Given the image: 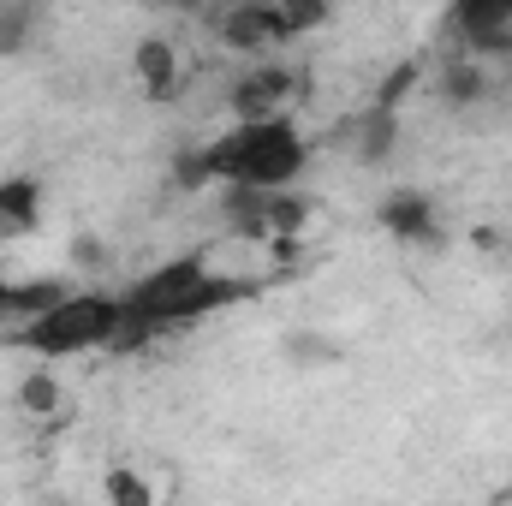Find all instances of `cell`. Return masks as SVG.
<instances>
[{
	"label": "cell",
	"instance_id": "6da1fadb",
	"mask_svg": "<svg viewBox=\"0 0 512 506\" xmlns=\"http://www.w3.org/2000/svg\"><path fill=\"white\" fill-rule=\"evenodd\" d=\"M310 161L304 131L292 126V114H268V120H233L215 143L191 149L179 161L185 185H256V191H286Z\"/></svg>",
	"mask_w": 512,
	"mask_h": 506
},
{
	"label": "cell",
	"instance_id": "7a4b0ae2",
	"mask_svg": "<svg viewBox=\"0 0 512 506\" xmlns=\"http://www.w3.org/2000/svg\"><path fill=\"white\" fill-rule=\"evenodd\" d=\"M114 322H120V298H108V292H66V298H54L48 310H36V316L12 322L6 346H12V352H30V358L108 352Z\"/></svg>",
	"mask_w": 512,
	"mask_h": 506
},
{
	"label": "cell",
	"instance_id": "8fae6325",
	"mask_svg": "<svg viewBox=\"0 0 512 506\" xmlns=\"http://www.w3.org/2000/svg\"><path fill=\"white\" fill-rule=\"evenodd\" d=\"M12 405L24 417H60L66 411V381L54 376V370H24L18 387H12Z\"/></svg>",
	"mask_w": 512,
	"mask_h": 506
},
{
	"label": "cell",
	"instance_id": "2e32d148",
	"mask_svg": "<svg viewBox=\"0 0 512 506\" xmlns=\"http://www.w3.org/2000/svg\"><path fill=\"white\" fill-rule=\"evenodd\" d=\"M30 42V12L24 6H0V54H18Z\"/></svg>",
	"mask_w": 512,
	"mask_h": 506
},
{
	"label": "cell",
	"instance_id": "9a60e30c",
	"mask_svg": "<svg viewBox=\"0 0 512 506\" xmlns=\"http://www.w3.org/2000/svg\"><path fill=\"white\" fill-rule=\"evenodd\" d=\"M102 489H108V501H120V506H149V501H155V489H149L137 471H126V465H120V471H108V483H102Z\"/></svg>",
	"mask_w": 512,
	"mask_h": 506
},
{
	"label": "cell",
	"instance_id": "7c38bea8",
	"mask_svg": "<svg viewBox=\"0 0 512 506\" xmlns=\"http://www.w3.org/2000/svg\"><path fill=\"white\" fill-rule=\"evenodd\" d=\"M310 227V203L286 185V191H268V203H262V245L268 239H298Z\"/></svg>",
	"mask_w": 512,
	"mask_h": 506
},
{
	"label": "cell",
	"instance_id": "ac0fdd59",
	"mask_svg": "<svg viewBox=\"0 0 512 506\" xmlns=\"http://www.w3.org/2000/svg\"><path fill=\"white\" fill-rule=\"evenodd\" d=\"M155 6H173V12H197V6H209V0H155Z\"/></svg>",
	"mask_w": 512,
	"mask_h": 506
},
{
	"label": "cell",
	"instance_id": "277c9868",
	"mask_svg": "<svg viewBox=\"0 0 512 506\" xmlns=\"http://www.w3.org/2000/svg\"><path fill=\"white\" fill-rule=\"evenodd\" d=\"M286 42H292V30H286V18H280L274 0H239V6L221 18V48H227V54L268 60V54H280Z\"/></svg>",
	"mask_w": 512,
	"mask_h": 506
},
{
	"label": "cell",
	"instance_id": "5bb4252c",
	"mask_svg": "<svg viewBox=\"0 0 512 506\" xmlns=\"http://www.w3.org/2000/svg\"><path fill=\"white\" fill-rule=\"evenodd\" d=\"M274 6H280V18H286L292 36H310V30H322L334 18V0H274Z\"/></svg>",
	"mask_w": 512,
	"mask_h": 506
},
{
	"label": "cell",
	"instance_id": "9c48e42d",
	"mask_svg": "<svg viewBox=\"0 0 512 506\" xmlns=\"http://www.w3.org/2000/svg\"><path fill=\"white\" fill-rule=\"evenodd\" d=\"M42 227V179L12 173L0 179V233H36Z\"/></svg>",
	"mask_w": 512,
	"mask_h": 506
},
{
	"label": "cell",
	"instance_id": "30bf717a",
	"mask_svg": "<svg viewBox=\"0 0 512 506\" xmlns=\"http://www.w3.org/2000/svg\"><path fill=\"white\" fill-rule=\"evenodd\" d=\"M435 84H441V102H447V108H477V102L489 96V84H495V78H489V60L459 54V60H447V66H441V78H435Z\"/></svg>",
	"mask_w": 512,
	"mask_h": 506
},
{
	"label": "cell",
	"instance_id": "8992f818",
	"mask_svg": "<svg viewBox=\"0 0 512 506\" xmlns=\"http://www.w3.org/2000/svg\"><path fill=\"white\" fill-rule=\"evenodd\" d=\"M376 221L399 245H435L441 239V215H435V197L423 185H393L382 197V209H376Z\"/></svg>",
	"mask_w": 512,
	"mask_h": 506
},
{
	"label": "cell",
	"instance_id": "52a82bcc",
	"mask_svg": "<svg viewBox=\"0 0 512 506\" xmlns=\"http://www.w3.org/2000/svg\"><path fill=\"white\" fill-rule=\"evenodd\" d=\"M131 78H137V90L149 102H173L185 90V60H179V48L167 36H143L131 48Z\"/></svg>",
	"mask_w": 512,
	"mask_h": 506
},
{
	"label": "cell",
	"instance_id": "3957f363",
	"mask_svg": "<svg viewBox=\"0 0 512 506\" xmlns=\"http://www.w3.org/2000/svg\"><path fill=\"white\" fill-rule=\"evenodd\" d=\"M298 96H310V78L304 72L274 66V60H251V72L233 84L227 108H233V120H268V114H286Z\"/></svg>",
	"mask_w": 512,
	"mask_h": 506
},
{
	"label": "cell",
	"instance_id": "5b68a950",
	"mask_svg": "<svg viewBox=\"0 0 512 506\" xmlns=\"http://www.w3.org/2000/svg\"><path fill=\"white\" fill-rule=\"evenodd\" d=\"M453 36L477 60H507L512 48V0H453Z\"/></svg>",
	"mask_w": 512,
	"mask_h": 506
},
{
	"label": "cell",
	"instance_id": "e0dca14e",
	"mask_svg": "<svg viewBox=\"0 0 512 506\" xmlns=\"http://www.w3.org/2000/svg\"><path fill=\"white\" fill-rule=\"evenodd\" d=\"M66 262H72L78 274H96V268H108V245H102V239H90V233H78V239L66 245Z\"/></svg>",
	"mask_w": 512,
	"mask_h": 506
},
{
	"label": "cell",
	"instance_id": "ba28073f",
	"mask_svg": "<svg viewBox=\"0 0 512 506\" xmlns=\"http://www.w3.org/2000/svg\"><path fill=\"white\" fill-rule=\"evenodd\" d=\"M352 155L370 161V167L393 161V155H399V108H376V102H370V114L352 120Z\"/></svg>",
	"mask_w": 512,
	"mask_h": 506
},
{
	"label": "cell",
	"instance_id": "4fadbf2b",
	"mask_svg": "<svg viewBox=\"0 0 512 506\" xmlns=\"http://www.w3.org/2000/svg\"><path fill=\"white\" fill-rule=\"evenodd\" d=\"M423 84V60H399L387 66V78L376 84V108H405V96Z\"/></svg>",
	"mask_w": 512,
	"mask_h": 506
},
{
	"label": "cell",
	"instance_id": "d6986e66",
	"mask_svg": "<svg viewBox=\"0 0 512 506\" xmlns=\"http://www.w3.org/2000/svg\"><path fill=\"white\" fill-rule=\"evenodd\" d=\"M501 66H507V78H512V48H507V60H501Z\"/></svg>",
	"mask_w": 512,
	"mask_h": 506
}]
</instances>
